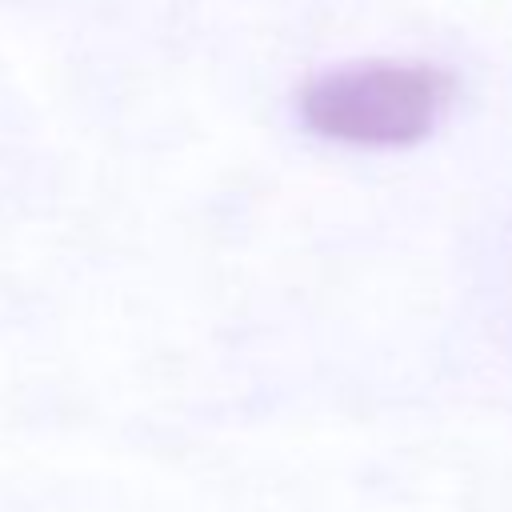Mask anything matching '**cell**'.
I'll use <instances>...</instances> for the list:
<instances>
[{"label":"cell","mask_w":512,"mask_h":512,"mask_svg":"<svg viewBox=\"0 0 512 512\" xmlns=\"http://www.w3.org/2000/svg\"><path fill=\"white\" fill-rule=\"evenodd\" d=\"M452 76L424 60H368L312 76L300 116L312 132L364 148H404L432 132L452 100Z\"/></svg>","instance_id":"obj_1"}]
</instances>
